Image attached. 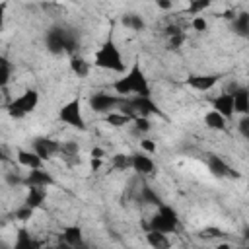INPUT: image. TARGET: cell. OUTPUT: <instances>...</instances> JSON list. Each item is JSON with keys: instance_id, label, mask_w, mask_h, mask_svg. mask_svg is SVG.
I'll use <instances>...</instances> for the list:
<instances>
[{"instance_id": "obj_1", "label": "cell", "mask_w": 249, "mask_h": 249, "mask_svg": "<svg viewBox=\"0 0 249 249\" xmlns=\"http://www.w3.org/2000/svg\"><path fill=\"white\" fill-rule=\"evenodd\" d=\"M111 88L115 89V93H119V97H150V84L138 60H134V64L119 80H115Z\"/></svg>"}, {"instance_id": "obj_2", "label": "cell", "mask_w": 249, "mask_h": 249, "mask_svg": "<svg viewBox=\"0 0 249 249\" xmlns=\"http://www.w3.org/2000/svg\"><path fill=\"white\" fill-rule=\"evenodd\" d=\"M93 66L101 68V70H111V72H117V74H124V60H123V54H121L113 35H109L101 43V47L93 53Z\"/></svg>"}, {"instance_id": "obj_3", "label": "cell", "mask_w": 249, "mask_h": 249, "mask_svg": "<svg viewBox=\"0 0 249 249\" xmlns=\"http://www.w3.org/2000/svg\"><path fill=\"white\" fill-rule=\"evenodd\" d=\"M45 45H47V51L53 54L74 53L78 49V37L72 29L64 25H53L45 33Z\"/></svg>"}, {"instance_id": "obj_4", "label": "cell", "mask_w": 249, "mask_h": 249, "mask_svg": "<svg viewBox=\"0 0 249 249\" xmlns=\"http://www.w3.org/2000/svg\"><path fill=\"white\" fill-rule=\"evenodd\" d=\"M39 105V91L37 89H25L19 97L8 103V115L12 119H23L25 115L33 113Z\"/></svg>"}, {"instance_id": "obj_5", "label": "cell", "mask_w": 249, "mask_h": 249, "mask_svg": "<svg viewBox=\"0 0 249 249\" xmlns=\"http://www.w3.org/2000/svg\"><path fill=\"white\" fill-rule=\"evenodd\" d=\"M58 119L62 123H66L68 126H74L78 130H86V119H84V113H82V99L74 97V99L66 101L58 109Z\"/></svg>"}, {"instance_id": "obj_6", "label": "cell", "mask_w": 249, "mask_h": 249, "mask_svg": "<svg viewBox=\"0 0 249 249\" xmlns=\"http://www.w3.org/2000/svg\"><path fill=\"white\" fill-rule=\"evenodd\" d=\"M121 101H123V97L113 95V93H107V91H95V93L88 99L89 109H91L93 113H99V115L111 113L115 107L121 105Z\"/></svg>"}, {"instance_id": "obj_7", "label": "cell", "mask_w": 249, "mask_h": 249, "mask_svg": "<svg viewBox=\"0 0 249 249\" xmlns=\"http://www.w3.org/2000/svg\"><path fill=\"white\" fill-rule=\"evenodd\" d=\"M33 152L45 161V160H51L53 156L60 154V142L58 140H53V138H45V136H39L33 140Z\"/></svg>"}, {"instance_id": "obj_8", "label": "cell", "mask_w": 249, "mask_h": 249, "mask_svg": "<svg viewBox=\"0 0 249 249\" xmlns=\"http://www.w3.org/2000/svg\"><path fill=\"white\" fill-rule=\"evenodd\" d=\"M23 185L29 189V187H41V189H47V187H53L54 185V177L45 171V169H29L27 177H23Z\"/></svg>"}, {"instance_id": "obj_9", "label": "cell", "mask_w": 249, "mask_h": 249, "mask_svg": "<svg viewBox=\"0 0 249 249\" xmlns=\"http://www.w3.org/2000/svg\"><path fill=\"white\" fill-rule=\"evenodd\" d=\"M218 74H191L187 78V86H191L196 91H208L218 84Z\"/></svg>"}, {"instance_id": "obj_10", "label": "cell", "mask_w": 249, "mask_h": 249, "mask_svg": "<svg viewBox=\"0 0 249 249\" xmlns=\"http://www.w3.org/2000/svg\"><path fill=\"white\" fill-rule=\"evenodd\" d=\"M130 167L138 173V175H152L156 171V163L148 154H130Z\"/></svg>"}, {"instance_id": "obj_11", "label": "cell", "mask_w": 249, "mask_h": 249, "mask_svg": "<svg viewBox=\"0 0 249 249\" xmlns=\"http://www.w3.org/2000/svg\"><path fill=\"white\" fill-rule=\"evenodd\" d=\"M212 111H216L218 115H222L226 121L233 117V97L231 93H220L218 97L212 99Z\"/></svg>"}, {"instance_id": "obj_12", "label": "cell", "mask_w": 249, "mask_h": 249, "mask_svg": "<svg viewBox=\"0 0 249 249\" xmlns=\"http://www.w3.org/2000/svg\"><path fill=\"white\" fill-rule=\"evenodd\" d=\"M233 113H239L241 117L243 115H249V89L245 86H239L233 93Z\"/></svg>"}, {"instance_id": "obj_13", "label": "cell", "mask_w": 249, "mask_h": 249, "mask_svg": "<svg viewBox=\"0 0 249 249\" xmlns=\"http://www.w3.org/2000/svg\"><path fill=\"white\" fill-rule=\"evenodd\" d=\"M16 158H18V161H19L23 167H27V169H43V160H41L35 152H31V150L19 148Z\"/></svg>"}, {"instance_id": "obj_14", "label": "cell", "mask_w": 249, "mask_h": 249, "mask_svg": "<svg viewBox=\"0 0 249 249\" xmlns=\"http://www.w3.org/2000/svg\"><path fill=\"white\" fill-rule=\"evenodd\" d=\"M148 231H160V233H175L177 231V228L179 226H175V224H169L167 220H163L160 214H154L152 218H150V222H148Z\"/></svg>"}, {"instance_id": "obj_15", "label": "cell", "mask_w": 249, "mask_h": 249, "mask_svg": "<svg viewBox=\"0 0 249 249\" xmlns=\"http://www.w3.org/2000/svg\"><path fill=\"white\" fill-rule=\"evenodd\" d=\"M12 249H41V245L31 237L27 228H19L16 233V241H14Z\"/></svg>"}, {"instance_id": "obj_16", "label": "cell", "mask_w": 249, "mask_h": 249, "mask_svg": "<svg viewBox=\"0 0 249 249\" xmlns=\"http://www.w3.org/2000/svg\"><path fill=\"white\" fill-rule=\"evenodd\" d=\"M45 198H47V189H41V187H29L23 204L35 210V208H39V206L45 202Z\"/></svg>"}, {"instance_id": "obj_17", "label": "cell", "mask_w": 249, "mask_h": 249, "mask_svg": "<svg viewBox=\"0 0 249 249\" xmlns=\"http://www.w3.org/2000/svg\"><path fill=\"white\" fill-rule=\"evenodd\" d=\"M62 243L68 245V247H74V245H80L84 241V235H82V228L80 226H66L62 230Z\"/></svg>"}, {"instance_id": "obj_18", "label": "cell", "mask_w": 249, "mask_h": 249, "mask_svg": "<svg viewBox=\"0 0 249 249\" xmlns=\"http://www.w3.org/2000/svg\"><path fill=\"white\" fill-rule=\"evenodd\" d=\"M208 169H210V173L216 175V177H228L231 167H230L220 156L210 154V156H208Z\"/></svg>"}, {"instance_id": "obj_19", "label": "cell", "mask_w": 249, "mask_h": 249, "mask_svg": "<svg viewBox=\"0 0 249 249\" xmlns=\"http://www.w3.org/2000/svg\"><path fill=\"white\" fill-rule=\"evenodd\" d=\"M231 29L233 33H237L239 37H247L249 35V12H241L231 19Z\"/></svg>"}, {"instance_id": "obj_20", "label": "cell", "mask_w": 249, "mask_h": 249, "mask_svg": "<svg viewBox=\"0 0 249 249\" xmlns=\"http://www.w3.org/2000/svg\"><path fill=\"white\" fill-rule=\"evenodd\" d=\"M146 241L152 249H169V237L165 233L160 231H148L146 233Z\"/></svg>"}, {"instance_id": "obj_21", "label": "cell", "mask_w": 249, "mask_h": 249, "mask_svg": "<svg viewBox=\"0 0 249 249\" xmlns=\"http://www.w3.org/2000/svg\"><path fill=\"white\" fill-rule=\"evenodd\" d=\"M121 23H123L124 27L132 29V31H142V29L146 27V21H144V18H142L140 14H124V16L121 18Z\"/></svg>"}, {"instance_id": "obj_22", "label": "cell", "mask_w": 249, "mask_h": 249, "mask_svg": "<svg viewBox=\"0 0 249 249\" xmlns=\"http://www.w3.org/2000/svg\"><path fill=\"white\" fill-rule=\"evenodd\" d=\"M105 123L109 126H115V128H121V126H126L128 123H132V117L124 115V113H119V111H111L105 115Z\"/></svg>"}, {"instance_id": "obj_23", "label": "cell", "mask_w": 249, "mask_h": 249, "mask_svg": "<svg viewBox=\"0 0 249 249\" xmlns=\"http://www.w3.org/2000/svg\"><path fill=\"white\" fill-rule=\"evenodd\" d=\"M89 62L88 60H84L82 56H72L70 58V70L78 76V78H86L88 74H89Z\"/></svg>"}, {"instance_id": "obj_24", "label": "cell", "mask_w": 249, "mask_h": 249, "mask_svg": "<svg viewBox=\"0 0 249 249\" xmlns=\"http://www.w3.org/2000/svg\"><path fill=\"white\" fill-rule=\"evenodd\" d=\"M204 124H206L208 128H212V130H224L226 124H228V121H226L222 115H218L216 111H208V113L204 115Z\"/></svg>"}, {"instance_id": "obj_25", "label": "cell", "mask_w": 249, "mask_h": 249, "mask_svg": "<svg viewBox=\"0 0 249 249\" xmlns=\"http://www.w3.org/2000/svg\"><path fill=\"white\" fill-rule=\"evenodd\" d=\"M140 200H142L144 204H154L156 208H158L160 204H163V202H161V196H160L152 187H148V185H142V189H140Z\"/></svg>"}, {"instance_id": "obj_26", "label": "cell", "mask_w": 249, "mask_h": 249, "mask_svg": "<svg viewBox=\"0 0 249 249\" xmlns=\"http://www.w3.org/2000/svg\"><path fill=\"white\" fill-rule=\"evenodd\" d=\"M156 214H160V216H161L163 220H167L169 224L179 226V214H177V210H175V208H171L169 204H160Z\"/></svg>"}, {"instance_id": "obj_27", "label": "cell", "mask_w": 249, "mask_h": 249, "mask_svg": "<svg viewBox=\"0 0 249 249\" xmlns=\"http://www.w3.org/2000/svg\"><path fill=\"white\" fill-rule=\"evenodd\" d=\"M111 165L115 169H121V171L128 169L130 167V154H115V156H111Z\"/></svg>"}, {"instance_id": "obj_28", "label": "cell", "mask_w": 249, "mask_h": 249, "mask_svg": "<svg viewBox=\"0 0 249 249\" xmlns=\"http://www.w3.org/2000/svg\"><path fill=\"white\" fill-rule=\"evenodd\" d=\"M132 123H134V132H138V134H146V132L152 130V123H150L148 117H140V115H136V117L132 119Z\"/></svg>"}, {"instance_id": "obj_29", "label": "cell", "mask_w": 249, "mask_h": 249, "mask_svg": "<svg viewBox=\"0 0 249 249\" xmlns=\"http://www.w3.org/2000/svg\"><path fill=\"white\" fill-rule=\"evenodd\" d=\"M60 154L66 158H78L80 154V146L76 142H62L60 144Z\"/></svg>"}, {"instance_id": "obj_30", "label": "cell", "mask_w": 249, "mask_h": 249, "mask_svg": "<svg viewBox=\"0 0 249 249\" xmlns=\"http://www.w3.org/2000/svg\"><path fill=\"white\" fill-rule=\"evenodd\" d=\"M206 8H210V0H191L187 6V12L189 14H200Z\"/></svg>"}, {"instance_id": "obj_31", "label": "cell", "mask_w": 249, "mask_h": 249, "mask_svg": "<svg viewBox=\"0 0 249 249\" xmlns=\"http://www.w3.org/2000/svg\"><path fill=\"white\" fill-rule=\"evenodd\" d=\"M33 208H29V206H25V204H21L16 212H14V218L16 220H21V222H27V220H31L33 218Z\"/></svg>"}, {"instance_id": "obj_32", "label": "cell", "mask_w": 249, "mask_h": 249, "mask_svg": "<svg viewBox=\"0 0 249 249\" xmlns=\"http://www.w3.org/2000/svg\"><path fill=\"white\" fill-rule=\"evenodd\" d=\"M10 76H12V66H10V62H4V64H0V88L8 86V82H10Z\"/></svg>"}, {"instance_id": "obj_33", "label": "cell", "mask_w": 249, "mask_h": 249, "mask_svg": "<svg viewBox=\"0 0 249 249\" xmlns=\"http://www.w3.org/2000/svg\"><path fill=\"white\" fill-rule=\"evenodd\" d=\"M191 27H193L195 31L202 33V31H206V29H208V21H206L202 16H195V18H193V21H191Z\"/></svg>"}, {"instance_id": "obj_34", "label": "cell", "mask_w": 249, "mask_h": 249, "mask_svg": "<svg viewBox=\"0 0 249 249\" xmlns=\"http://www.w3.org/2000/svg\"><path fill=\"white\" fill-rule=\"evenodd\" d=\"M237 130L241 132L243 138H249V115H243L237 123Z\"/></svg>"}, {"instance_id": "obj_35", "label": "cell", "mask_w": 249, "mask_h": 249, "mask_svg": "<svg viewBox=\"0 0 249 249\" xmlns=\"http://www.w3.org/2000/svg\"><path fill=\"white\" fill-rule=\"evenodd\" d=\"M6 183L10 187H18V185H23V177H19L16 171H8L6 173Z\"/></svg>"}, {"instance_id": "obj_36", "label": "cell", "mask_w": 249, "mask_h": 249, "mask_svg": "<svg viewBox=\"0 0 249 249\" xmlns=\"http://www.w3.org/2000/svg\"><path fill=\"white\" fill-rule=\"evenodd\" d=\"M183 43H185V33H179V35H173V37H169V43H167V47L175 51V49H179Z\"/></svg>"}, {"instance_id": "obj_37", "label": "cell", "mask_w": 249, "mask_h": 249, "mask_svg": "<svg viewBox=\"0 0 249 249\" xmlns=\"http://www.w3.org/2000/svg\"><path fill=\"white\" fill-rule=\"evenodd\" d=\"M140 148L150 156V154H156V142L154 140H150V138H144V140H140Z\"/></svg>"}, {"instance_id": "obj_38", "label": "cell", "mask_w": 249, "mask_h": 249, "mask_svg": "<svg viewBox=\"0 0 249 249\" xmlns=\"http://www.w3.org/2000/svg\"><path fill=\"white\" fill-rule=\"evenodd\" d=\"M89 156H91L93 160H103L105 150H103V148H99V146H93V148H91V152H89Z\"/></svg>"}, {"instance_id": "obj_39", "label": "cell", "mask_w": 249, "mask_h": 249, "mask_svg": "<svg viewBox=\"0 0 249 249\" xmlns=\"http://www.w3.org/2000/svg\"><path fill=\"white\" fill-rule=\"evenodd\" d=\"M179 33H183V31H181L177 25H167V27H165V35H167V37H173V35H179Z\"/></svg>"}, {"instance_id": "obj_40", "label": "cell", "mask_w": 249, "mask_h": 249, "mask_svg": "<svg viewBox=\"0 0 249 249\" xmlns=\"http://www.w3.org/2000/svg\"><path fill=\"white\" fill-rule=\"evenodd\" d=\"M156 4H158L160 10H171V8H173V2H171V0H158Z\"/></svg>"}, {"instance_id": "obj_41", "label": "cell", "mask_w": 249, "mask_h": 249, "mask_svg": "<svg viewBox=\"0 0 249 249\" xmlns=\"http://www.w3.org/2000/svg\"><path fill=\"white\" fill-rule=\"evenodd\" d=\"M6 8H8V4H6V2H0V29L4 27V18H6Z\"/></svg>"}, {"instance_id": "obj_42", "label": "cell", "mask_w": 249, "mask_h": 249, "mask_svg": "<svg viewBox=\"0 0 249 249\" xmlns=\"http://www.w3.org/2000/svg\"><path fill=\"white\" fill-rule=\"evenodd\" d=\"M89 165H91V171H97V169L101 167V160H93V158H91Z\"/></svg>"}, {"instance_id": "obj_43", "label": "cell", "mask_w": 249, "mask_h": 249, "mask_svg": "<svg viewBox=\"0 0 249 249\" xmlns=\"http://www.w3.org/2000/svg\"><path fill=\"white\" fill-rule=\"evenodd\" d=\"M68 249H89V245L86 241H82L80 245H74V247H68Z\"/></svg>"}, {"instance_id": "obj_44", "label": "cell", "mask_w": 249, "mask_h": 249, "mask_svg": "<svg viewBox=\"0 0 249 249\" xmlns=\"http://www.w3.org/2000/svg\"><path fill=\"white\" fill-rule=\"evenodd\" d=\"M216 249H233V247H231L230 243H218V245H216Z\"/></svg>"}, {"instance_id": "obj_45", "label": "cell", "mask_w": 249, "mask_h": 249, "mask_svg": "<svg viewBox=\"0 0 249 249\" xmlns=\"http://www.w3.org/2000/svg\"><path fill=\"white\" fill-rule=\"evenodd\" d=\"M0 161H6V152H4L2 146H0Z\"/></svg>"}, {"instance_id": "obj_46", "label": "cell", "mask_w": 249, "mask_h": 249, "mask_svg": "<svg viewBox=\"0 0 249 249\" xmlns=\"http://www.w3.org/2000/svg\"><path fill=\"white\" fill-rule=\"evenodd\" d=\"M4 62H8V60H6V56H2V54H0V64H4Z\"/></svg>"}, {"instance_id": "obj_47", "label": "cell", "mask_w": 249, "mask_h": 249, "mask_svg": "<svg viewBox=\"0 0 249 249\" xmlns=\"http://www.w3.org/2000/svg\"><path fill=\"white\" fill-rule=\"evenodd\" d=\"M41 249H60V247L56 245V247H41Z\"/></svg>"}]
</instances>
